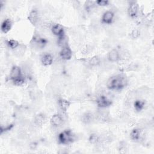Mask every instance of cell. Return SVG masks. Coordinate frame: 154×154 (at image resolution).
<instances>
[{
  "mask_svg": "<svg viewBox=\"0 0 154 154\" xmlns=\"http://www.w3.org/2000/svg\"><path fill=\"white\" fill-rule=\"evenodd\" d=\"M128 79L125 75L119 74L111 77L106 82L107 88L109 90H119L127 85Z\"/></svg>",
  "mask_w": 154,
  "mask_h": 154,
  "instance_id": "cell-1",
  "label": "cell"
},
{
  "mask_svg": "<svg viewBox=\"0 0 154 154\" xmlns=\"http://www.w3.org/2000/svg\"><path fill=\"white\" fill-rule=\"evenodd\" d=\"M58 140L59 143L63 144H67L73 142L75 136L71 131L66 130L58 134Z\"/></svg>",
  "mask_w": 154,
  "mask_h": 154,
  "instance_id": "cell-2",
  "label": "cell"
},
{
  "mask_svg": "<svg viewBox=\"0 0 154 154\" xmlns=\"http://www.w3.org/2000/svg\"><path fill=\"white\" fill-rule=\"evenodd\" d=\"M97 104L101 108H105L110 106L112 101L105 95H100L97 99Z\"/></svg>",
  "mask_w": 154,
  "mask_h": 154,
  "instance_id": "cell-3",
  "label": "cell"
},
{
  "mask_svg": "<svg viewBox=\"0 0 154 154\" xmlns=\"http://www.w3.org/2000/svg\"><path fill=\"white\" fill-rule=\"evenodd\" d=\"M60 57L64 60H69L72 57V52L70 48L67 45L63 47L60 52Z\"/></svg>",
  "mask_w": 154,
  "mask_h": 154,
  "instance_id": "cell-4",
  "label": "cell"
},
{
  "mask_svg": "<svg viewBox=\"0 0 154 154\" xmlns=\"http://www.w3.org/2000/svg\"><path fill=\"white\" fill-rule=\"evenodd\" d=\"M22 76L23 75L22 73V70L19 67L14 66L11 68L10 73V77L11 81L15 80Z\"/></svg>",
  "mask_w": 154,
  "mask_h": 154,
  "instance_id": "cell-5",
  "label": "cell"
},
{
  "mask_svg": "<svg viewBox=\"0 0 154 154\" xmlns=\"http://www.w3.org/2000/svg\"><path fill=\"white\" fill-rule=\"evenodd\" d=\"M138 5L136 2H132L129 4L128 9V12L129 16L132 18L136 17L138 13Z\"/></svg>",
  "mask_w": 154,
  "mask_h": 154,
  "instance_id": "cell-6",
  "label": "cell"
},
{
  "mask_svg": "<svg viewBox=\"0 0 154 154\" xmlns=\"http://www.w3.org/2000/svg\"><path fill=\"white\" fill-rule=\"evenodd\" d=\"M114 14L112 11H106L102 17V22L105 24H111L114 19Z\"/></svg>",
  "mask_w": 154,
  "mask_h": 154,
  "instance_id": "cell-7",
  "label": "cell"
},
{
  "mask_svg": "<svg viewBox=\"0 0 154 154\" xmlns=\"http://www.w3.org/2000/svg\"><path fill=\"white\" fill-rule=\"evenodd\" d=\"M51 31L53 34L58 37V38L61 37L64 35L63 26L60 24H54L51 28Z\"/></svg>",
  "mask_w": 154,
  "mask_h": 154,
  "instance_id": "cell-8",
  "label": "cell"
},
{
  "mask_svg": "<svg viewBox=\"0 0 154 154\" xmlns=\"http://www.w3.org/2000/svg\"><path fill=\"white\" fill-rule=\"evenodd\" d=\"M50 122L51 124L54 126V127H59L61 125H62L63 123V117H61V116H60V114H54L52 116V117L51 118L50 120Z\"/></svg>",
  "mask_w": 154,
  "mask_h": 154,
  "instance_id": "cell-9",
  "label": "cell"
},
{
  "mask_svg": "<svg viewBox=\"0 0 154 154\" xmlns=\"http://www.w3.org/2000/svg\"><path fill=\"white\" fill-rule=\"evenodd\" d=\"M107 58L111 62H116L120 60L119 52L117 49H112L108 53Z\"/></svg>",
  "mask_w": 154,
  "mask_h": 154,
  "instance_id": "cell-10",
  "label": "cell"
},
{
  "mask_svg": "<svg viewBox=\"0 0 154 154\" xmlns=\"http://www.w3.org/2000/svg\"><path fill=\"white\" fill-rule=\"evenodd\" d=\"M41 62L44 66L51 65L53 63V57L48 53L44 54L41 57Z\"/></svg>",
  "mask_w": 154,
  "mask_h": 154,
  "instance_id": "cell-11",
  "label": "cell"
},
{
  "mask_svg": "<svg viewBox=\"0 0 154 154\" xmlns=\"http://www.w3.org/2000/svg\"><path fill=\"white\" fill-rule=\"evenodd\" d=\"M28 19L30 22L34 25H37L39 23L40 18L38 13L36 10H32L31 11V13L29 14Z\"/></svg>",
  "mask_w": 154,
  "mask_h": 154,
  "instance_id": "cell-12",
  "label": "cell"
},
{
  "mask_svg": "<svg viewBox=\"0 0 154 154\" xmlns=\"http://www.w3.org/2000/svg\"><path fill=\"white\" fill-rule=\"evenodd\" d=\"M142 135H143V134H142L141 131L140 129H137V128L134 129L131 132V134H130L131 139L132 140L136 141H140V140L141 139Z\"/></svg>",
  "mask_w": 154,
  "mask_h": 154,
  "instance_id": "cell-13",
  "label": "cell"
},
{
  "mask_svg": "<svg viewBox=\"0 0 154 154\" xmlns=\"http://www.w3.org/2000/svg\"><path fill=\"white\" fill-rule=\"evenodd\" d=\"M11 25H12V22L11 20H10L9 19H5L1 24V31L4 33L8 32L11 29Z\"/></svg>",
  "mask_w": 154,
  "mask_h": 154,
  "instance_id": "cell-14",
  "label": "cell"
},
{
  "mask_svg": "<svg viewBox=\"0 0 154 154\" xmlns=\"http://www.w3.org/2000/svg\"><path fill=\"white\" fill-rule=\"evenodd\" d=\"M58 104L62 111H66L70 105V102L66 99H60L58 100Z\"/></svg>",
  "mask_w": 154,
  "mask_h": 154,
  "instance_id": "cell-15",
  "label": "cell"
},
{
  "mask_svg": "<svg viewBox=\"0 0 154 154\" xmlns=\"http://www.w3.org/2000/svg\"><path fill=\"white\" fill-rule=\"evenodd\" d=\"M46 117L43 114H37L34 118V123L37 126H42L46 122Z\"/></svg>",
  "mask_w": 154,
  "mask_h": 154,
  "instance_id": "cell-16",
  "label": "cell"
},
{
  "mask_svg": "<svg viewBox=\"0 0 154 154\" xmlns=\"http://www.w3.org/2000/svg\"><path fill=\"white\" fill-rule=\"evenodd\" d=\"M95 119L96 117L94 115L90 112H87L82 116V122L86 124H88L91 123Z\"/></svg>",
  "mask_w": 154,
  "mask_h": 154,
  "instance_id": "cell-17",
  "label": "cell"
},
{
  "mask_svg": "<svg viewBox=\"0 0 154 154\" xmlns=\"http://www.w3.org/2000/svg\"><path fill=\"white\" fill-rule=\"evenodd\" d=\"M134 108L135 109V110L139 112L144 108L145 102H144V101L141 100H136L134 102Z\"/></svg>",
  "mask_w": 154,
  "mask_h": 154,
  "instance_id": "cell-18",
  "label": "cell"
},
{
  "mask_svg": "<svg viewBox=\"0 0 154 154\" xmlns=\"http://www.w3.org/2000/svg\"><path fill=\"white\" fill-rule=\"evenodd\" d=\"M100 63V58L98 56H94L88 61V64L90 66L94 67V66H98Z\"/></svg>",
  "mask_w": 154,
  "mask_h": 154,
  "instance_id": "cell-19",
  "label": "cell"
},
{
  "mask_svg": "<svg viewBox=\"0 0 154 154\" xmlns=\"http://www.w3.org/2000/svg\"><path fill=\"white\" fill-rule=\"evenodd\" d=\"M7 46L10 48L12 49H15L19 46V43L17 41L13 40V39H10L7 41Z\"/></svg>",
  "mask_w": 154,
  "mask_h": 154,
  "instance_id": "cell-20",
  "label": "cell"
},
{
  "mask_svg": "<svg viewBox=\"0 0 154 154\" xmlns=\"http://www.w3.org/2000/svg\"><path fill=\"white\" fill-rule=\"evenodd\" d=\"M100 140V137L96 134H91L89 137V141L91 144H97V143H99Z\"/></svg>",
  "mask_w": 154,
  "mask_h": 154,
  "instance_id": "cell-21",
  "label": "cell"
},
{
  "mask_svg": "<svg viewBox=\"0 0 154 154\" xmlns=\"http://www.w3.org/2000/svg\"><path fill=\"white\" fill-rule=\"evenodd\" d=\"M96 4V2H94V1H87L85 2V10H87V11H90L91 10L94 5H95Z\"/></svg>",
  "mask_w": 154,
  "mask_h": 154,
  "instance_id": "cell-22",
  "label": "cell"
},
{
  "mask_svg": "<svg viewBox=\"0 0 154 154\" xmlns=\"http://www.w3.org/2000/svg\"><path fill=\"white\" fill-rule=\"evenodd\" d=\"M109 1L105 0H99L96 1V4L100 6H106L108 4Z\"/></svg>",
  "mask_w": 154,
  "mask_h": 154,
  "instance_id": "cell-23",
  "label": "cell"
},
{
  "mask_svg": "<svg viewBox=\"0 0 154 154\" xmlns=\"http://www.w3.org/2000/svg\"><path fill=\"white\" fill-rule=\"evenodd\" d=\"M140 32L138 29H134L131 32V35L134 38H137L140 36Z\"/></svg>",
  "mask_w": 154,
  "mask_h": 154,
  "instance_id": "cell-24",
  "label": "cell"
}]
</instances>
